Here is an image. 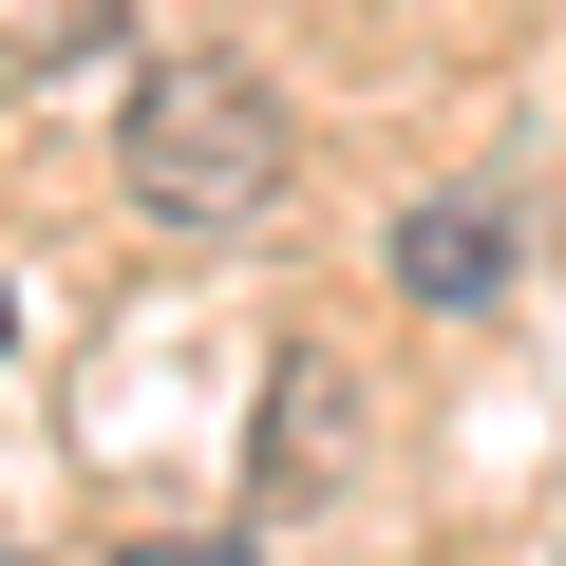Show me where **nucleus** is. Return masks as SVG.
Returning a JSON list of instances; mask_svg holds the SVG:
<instances>
[{
    "instance_id": "obj_1",
    "label": "nucleus",
    "mask_w": 566,
    "mask_h": 566,
    "mask_svg": "<svg viewBox=\"0 0 566 566\" xmlns=\"http://www.w3.org/2000/svg\"><path fill=\"white\" fill-rule=\"evenodd\" d=\"M114 189L170 227V245H227L283 208V95L264 57H151L133 76V133H114Z\"/></svg>"
},
{
    "instance_id": "obj_2",
    "label": "nucleus",
    "mask_w": 566,
    "mask_h": 566,
    "mask_svg": "<svg viewBox=\"0 0 566 566\" xmlns=\"http://www.w3.org/2000/svg\"><path fill=\"white\" fill-rule=\"evenodd\" d=\"M378 472V416H359V359L283 340L264 359V416H245V510H340Z\"/></svg>"
},
{
    "instance_id": "obj_3",
    "label": "nucleus",
    "mask_w": 566,
    "mask_h": 566,
    "mask_svg": "<svg viewBox=\"0 0 566 566\" xmlns=\"http://www.w3.org/2000/svg\"><path fill=\"white\" fill-rule=\"evenodd\" d=\"M397 283H416V303H491V283H510V208H491V189L397 208Z\"/></svg>"
},
{
    "instance_id": "obj_4",
    "label": "nucleus",
    "mask_w": 566,
    "mask_h": 566,
    "mask_svg": "<svg viewBox=\"0 0 566 566\" xmlns=\"http://www.w3.org/2000/svg\"><path fill=\"white\" fill-rule=\"evenodd\" d=\"M114 39H133V0H0V76H20V95L39 76H95Z\"/></svg>"
},
{
    "instance_id": "obj_5",
    "label": "nucleus",
    "mask_w": 566,
    "mask_h": 566,
    "mask_svg": "<svg viewBox=\"0 0 566 566\" xmlns=\"http://www.w3.org/2000/svg\"><path fill=\"white\" fill-rule=\"evenodd\" d=\"M114 566H245V547H227V528H133Z\"/></svg>"
},
{
    "instance_id": "obj_6",
    "label": "nucleus",
    "mask_w": 566,
    "mask_h": 566,
    "mask_svg": "<svg viewBox=\"0 0 566 566\" xmlns=\"http://www.w3.org/2000/svg\"><path fill=\"white\" fill-rule=\"evenodd\" d=\"M0 340H20V303H0Z\"/></svg>"
}]
</instances>
